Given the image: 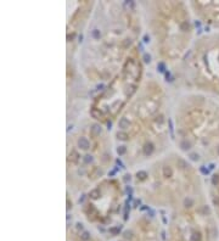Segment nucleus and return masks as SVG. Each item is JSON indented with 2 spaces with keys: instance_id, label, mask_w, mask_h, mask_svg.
Segmentation results:
<instances>
[{
  "instance_id": "f257e3e1",
  "label": "nucleus",
  "mask_w": 219,
  "mask_h": 241,
  "mask_svg": "<svg viewBox=\"0 0 219 241\" xmlns=\"http://www.w3.org/2000/svg\"><path fill=\"white\" fill-rule=\"evenodd\" d=\"M122 112L115 134L116 151L130 166L155 160L168 141V121L162 112L161 85L146 83Z\"/></svg>"
},
{
  "instance_id": "f03ea898",
  "label": "nucleus",
  "mask_w": 219,
  "mask_h": 241,
  "mask_svg": "<svg viewBox=\"0 0 219 241\" xmlns=\"http://www.w3.org/2000/svg\"><path fill=\"white\" fill-rule=\"evenodd\" d=\"M104 11L94 16L83 49L84 71L97 79H111L133 52L138 29L126 5L102 4Z\"/></svg>"
},
{
  "instance_id": "7ed1b4c3",
  "label": "nucleus",
  "mask_w": 219,
  "mask_h": 241,
  "mask_svg": "<svg viewBox=\"0 0 219 241\" xmlns=\"http://www.w3.org/2000/svg\"><path fill=\"white\" fill-rule=\"evenodd\" d=\"M137 179L147 183L137 185V189L155 206L181 212L208 202L201 175L183 156L170 155L157 160L150 170H139Z\"/></svg>"
},
{
  "instance_id": "20e7f679",
  "label": "nucleus",
  "mask_w": 219,
  "mask_h": 241,
  "mask_svg": "<svg viewBox=\"0 0 219 241\" xmlns=\"http://www.w3.org/2000/svg\"><path fill=\"white\" fill-rule=\"evenodd\" d=\"M176 146L191 163H219V99L202 93L181 97L174 113Z\"/></svg>"
},
{
  "instance_id": "39448f33",
  "label": "nucleus",
  "mask_w": 219,
  "mask_h": 241,
  "mask_svg": "<svg viewBox=\"0 0 219 241\" xmlns=\"http://www.w3.org/2000/svg\"><path fill=\"white\" fill-rule=\"evenodd\" d=\"M111 162L112 140L99 122H87L68 138V178L79 190L101 179L111 168Z\"/></svg>"
},
{
  "instance_id": "423d86ee",
  "label": "nucleus",
  "mask_w": 219,
  "mask_h": 241,
  "mask_svg": "<svg viewBox=\"0 0 219 241\" xmlns=\"http://www.w3.org/2000/svg\"><path fill=\"white\" fill-rule=\"evenodd\" d=\"M150 26L157 51L168 61H175L191 48L192 22L189 5L183 3H153Z\"/></svg>"
},
{
  "instance_id": "0eeeda50",
  "label": "nucleus",
  "mask_w": 219,
  "mask_h": 241,
  "mask_svg": "<svg viewBox=\"0 0 219 241\" xmlns=\"http://www.w3.org/2000/svg\"><path fill=\"white\" fill-rule=\"evenodd\" d=\"M143 78V65L138 56L137 49L129 55L108 87L95 99L91 108L93 119L107 121L115 119L124 111L129 100L138 94Z\"/></svg>"
},
{
  "instance_id": "6e6552de",
  "label": "nucleus",
  "mask_w": 219,
  "mask_h": 241,
  "mask_svg": "<svg viewBox=\"0 0 219 241\" xmlns=\"http://www.w3.org/2000/svg\"><path fill=\"white\" fill-rule=\"evenodd\" d=\"M186 73L197 93L219 99V32L211 31L187 51Z\"/></svg>"
},
{
  "instance_id": "1a4fd4ad",
  "label": "nucleus",
  "mask_w": 219,
  "mask_h": 241,
  "mask_svg": "<svg viewBox=\"0 0 219 241\" xmlns=\"http://www.w3.org/2000/svg\"><path fill=\"white\" fill-rule=\"evenodd\" d=\"M121 185L117 180H102L89 190L82 205L83 214L89 222L107 224L121 208Z\"/></svg>"
},
{
  "instance_id": "9d476101",
  "label": "nucleus",
  "mask_w": 219,
  "mask_h": 241,
  "mask_svg": "<svg viewBox=\"0 0 219 241\" xmlns=\"http://www.w3.org/2000/svg\"><path fill=\"white\" fill-rule=\"evenodd\" d=\"M189 5L194 9L196 16L219 32V1H196Z\"/></svg>"
},
{
  "instance_id": "9b49d317",
  "label": "nucleus",
  "mask_w": 219,
  "mask_h": 241,
  "mask_svg": "<svg viewBox=\"0 0 219 241\" xmlns=\"http://www.w3.org/2000/svg\"><path fill=\"white\" fill-rule=\"evenodd\" d=\"M207 197L211 207L219 222V163L217 169L211 175L207 187Z\"/></svg>"
}]
</instances>
